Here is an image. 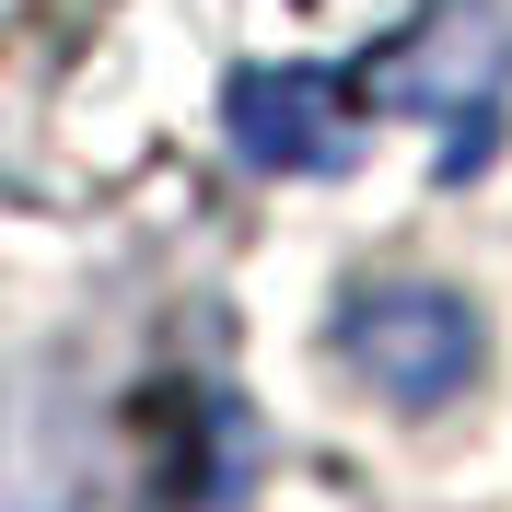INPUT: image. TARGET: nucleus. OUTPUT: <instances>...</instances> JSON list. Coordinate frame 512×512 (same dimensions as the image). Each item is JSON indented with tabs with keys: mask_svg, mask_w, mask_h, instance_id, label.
<instances>
[{
	"mask_svg": "<svg viewBox=\"0 0 512 512\" xmlns=\"http://www.w3.org/2000/svg\"><path fill=\"white\" fill-rule=\"evenodd\" d=\"M373 105H396V117L443 128L454 140V175H478L489 163V128H501V94H512V24L501 0H419V24L396 35V47H373V82H361Z\"/></svg>",
	"mask_w": 512,
	"mask_h": 512,
	"instance_id": "f257e3e1",
	"label": "nucleus"
},
{
	"mask_svg": "<svg viewBox=\"0 0 512 512\" xmlns=\"http://www.w3.org/2000/svg\"><path fill=\"white\" fill-rule=\"evenodd\" d=\"M338 361H350L361 384H373L384 408H454L466 384H478L489 338H478V303L443 280H361L350 303H338Z\"/></svg>",
	"mask_w": 512,
	"mask_h": 512,
	"instance_id": "f03ea898",
	"label": "nucleus"
},
{
	"mask_svg": "<svg viewBox=\"0 0 512 512\" xmlns=\"http://www.w3.org/2000/svg\"><path fill=\"white\" fill-rule=\"evenodd\" d=\"M222 117H233V140H245L256 163H280V175H338V163H361L373 94L338 82V70H303V59H256V70H233Z\"/></svg>",
	"mask_w": 512,
	"mask_h": 512,
	"instance_id": "7ed1b4c3",
	"label": "nucleus"
}]
</instances>
